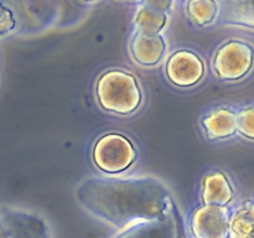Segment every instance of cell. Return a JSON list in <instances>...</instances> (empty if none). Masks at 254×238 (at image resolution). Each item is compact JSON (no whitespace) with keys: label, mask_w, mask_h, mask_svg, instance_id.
<instances>
[{"label":"cell","mask_w":254,"mask_h":238,"mask_svg":"<svg viewBox=\"0 0 254 238\" xmlns=\"http://www.w3.org/2000/svg\"><path fill=\"white\" fill-rule=\"evenodd\" d=\"M15 26H16V20L12 11L4 2H0V36L11 32Z\"/></svg>","instance_id":"e0dca14e"},{"label":"cell","mask_w":254,"mask_h":238,"mask_svg":"<svg viewBox=\"0 0 254 238\" xmlns=\"http://www.w3.org/2000/svg\"><path fill=\"white\" fill-rule=\"evenodd\" d=\"M201 198L206 206L227 207L235 198V188L228 176L220 170L208 173L202 180Z\"/></svg>","instance_id":"52a82bcc"},{"label":"cell","mask_w":254,"mask_h":238,"mask_svg":"<svg viewBox=\"0 0 254 238\" xmlns=\"http://www.w3.org/2000/svg\"><path fill=\"white\" fill-rule=\"evenodd\" d=\"M76 198L84 210L117 227L161 220L175 206L165 183L155 178H87Z\"/></svg>","instance_id":"6da1fadb"},{"label":"cell","mask_w":254,"mask_h":238,"mask_svg":"<svg viewBox=\"0 0 254 238\" xmlns=\"http://www.w3.org/2000/svg\"><path fill=\"white\" fill-rule=\"evenodd\" d=\"M166 51L165 40L160 35H143L135 32L130 41V54L141 66H155Z\"/></svg>","instance_id":"9c48e42d"},{"label":"cell","mask_w":254,"mask_h":238,"mask_svg":"<svg viewBox=\"0 0 254 238\" xmlns=\"http://www.w3.org/2000/svg\"><path fill=\"white\" fill-rule=\"evenodd\" d=\"M175 208L176 206H174L170 213L161 220L136 223L119 238H174L178 227Z\"/></svg>","instance_id":"30bf717a"},{"label":"cell","mask_w":254,"mask_h":238,"mask_svg":"<svg viewBox=\"0 0 254 238\" xmlns=\"http://www.w3.org/2000/svg\"><path fill=\"white\" fill-rule=\"evenodd\" d=\"M202 126L210 140H223L237 133V113L226 107L211 109L202 118Z\"/></svg>","instance_id":"ba28073f"},{"label":"cell","mask_w":254,"mask_h":238,"mask_svg":"<svg viewBox=\"0 0 254 238\" xmlns=\"http://www.w3.org/2000/svg\"><path fill=\"white\" fill-rule=\"evenodd\" d=\"M94 165L107 174L128 170L136 160V150L130 139L119 133H108L96 141L92 151Z\"/></svg>","instance_id":"3957f363"},{"label":"cell","mask_w":254,"mask_h":238,"mask_svg":"<svg viewBox=\"0 0 254 238\" xmlns=\"http://www.w3.org/2000/svg\"><path fill=\"white\" fill-rule=\"evenodd\" d=\"M230 238H254V202L242 203L230 216Z\"/></svg>","instance_id":"7c38bea8"},{"label":"cell","mask_w":254,"mask_h":238,"mask_svg":"<svg viewBox=\"0 0 254 238\" xmlns=\"http://www.w3.org/2000/svg\"><path fill=\"white\" fill-rule=\"evenodd\" d=\"M168 15L166 12L160 11L151 6L150 2H143L140 9L136 11L135 20V32L143 35H159V32L164 29Z\"/></svg>","instance_id":"8fae6325"},{"label":"cell","mask_w":254,"mask_h":238,"mask_svg":"<svg viewBox=\"0 0 254 238\" xmlns=\"http://www.w3.org/2000/svg\"><path fill=\"white\" fill-rule=\"evenodd\" d=\"M237 131L250 140H254V107H246L237 113Z\"/></svg>","instance_id":"2e32d148"},{"label":"cell","mask_w":254,"mask_h":238,"mask_svg":"<svg viewBox=\"0 0 254 238\" xmlns=\"http://www.w3.org/2000/svg\"><path fill=\"white\" fill-rule=\"evenodd\" d=\"M226 6V21L254 29V1H231Z\"/></svg>","instance_id":"9a60e30c"},{"label":"cell","mask_w":254,"mask_h":238,"mask_svg":"<svg viewBox=\"0 0 254 238\" xmlns=\"http://www.w3.org/2000/svg\"><path fill=\"white\" fill-rule=\"evenodd\" d=\"M186 11L193 24L206 26L217 17L218 4L212 0H191L186 2Z\"/></svg>","instance_id":"5bb4252c"},{"label":"cell","mask_w":254,"mask_h":238,"mask_svg":"<svg viewBox=\"0 0 254 238\" xmlns=\"http://www.w3.org/2000/svg\"><path fill=\"white\" fill-rule=\"evenodd\" d=\"M97 101L107 112L128 116L139 108L143 99L138 81L131 73L122 69H109L96 84Z\"/></svg>","instance_id":"7a4b0ae2"},{"label":"cell","mask_w":254,"mask_h":238,"mask_svg":"<svg viewBox=\"0 0 254 238\" xmlns=\"http://www.w3.org/2000/svg\"><path fill=\"white\" fill-rule=\"evenodd\" d=\"M17 238H46V227L39 216L15 211L11 216Z\"/></svg>","instance_id":"4fadbf2b"},{"label":"cell","mask_w":254,"mask_h":238,"mask_svg":"<svg viewBox=\"0 0 254 238\" xmlns=\"http://www.w3.org/2000/svg\"><path fill=\"white\" fill-rule=\"evenodd\" d=\"M169 81L180 88L193 87L205 76V64L201 57L190 50L174 52L166 63Z\"/></svg>","instance_id":"5b68a950"},{"label":"cell","mask_w":254,"mask_h":238,"mask_svg":"<svg viewBox=\"0 0 254 238\" xmlns=\"http://www.w3.org/2000/svg\"><path fill=\"white\" fill-rule=\"evenodd\" d=\"M151 6H154L155 9L160 10V11L166 12V10H169V7L171 6V1H149Z\"/></svg>","instance_id":"ac0fdd59"},{"label":"cell","mask_w":254,"mask_h":238,"mask_svg":"<svg viewBox=\"0 0 254 238\" xmlns=\"http://www.w3.org/2000/svg\"><path fill=\"white\" fill-rule=\"evenodd\" d=\"M227 207L202 205L191 217V228L196 238H227L230 225Z\"/></svg>","instance_id":"8992f818"},{"label":"cell","mask_w":254,"mask_h":238,"mask_svg":"<svg viewBox=\"0 0 254 238\" xmlns=\"http://www.w3.org/2000/svg\"><path fill=\"white\" fill-rule=\"evenodd\" d=\"M254 64V50L242 40L225 42L213 57V71L222 81H241L250 74Z\"/></svg>","instance_id":"277c9868"}]
</instances>
